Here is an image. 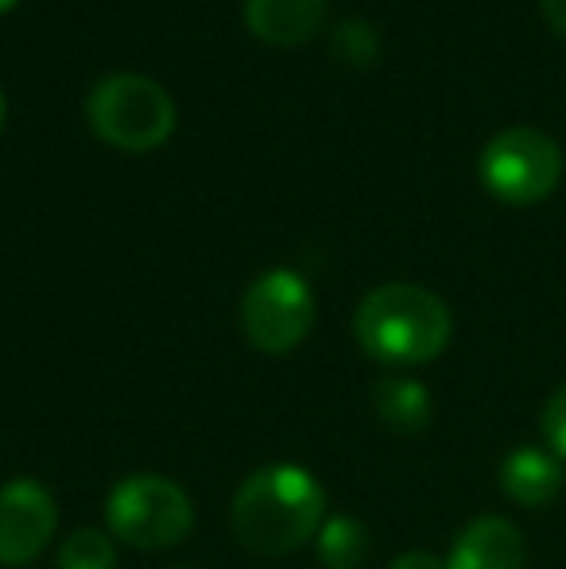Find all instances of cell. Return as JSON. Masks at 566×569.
Wrapping results in <instances>:
<instances>
[{
  "label": "cell",
  "mask_w": 566,
  "mask_h": 569,
  "mask_svg": "<svg viewBox=\"0 0 566 569\" xmlns=\"http://www.w3.org/2000/svg\"><path fill=\"white\" fill-rule=\"evenodd\" d=\"M326 523V492L302 465H265L234 496V531L245 550L280 558L318 539Z\"/></svg>",
  "instance_id": "obj_1"
},
{
  "label": "cell",
  "mask_w": 566,
  "mask_h": 569,
  "mask_svg": "<svg viewBox=\"0 0 566 569\" xmlns=\"http://www.w3.org/2000/svg\"><path fill=\"white\" fill-rule=\"evenodd\" d=\"M450 310L419 283H385L361 299L354 333L380 365H427L450 345Z\"/></svg>",
  "instance_id": "obj_2"
},
{
  "label": "cell",
  "mask_w": 566,
  "mask_h": 569,
  "mask_svg": "<svg viewBox=\"0 0 566 569\" xmlns=\"http://www.w3.org/2000/svg\"><path fill=\"white\" fill-rule=\"evenodd\" d=\"M86 117L93 132L121 151H156L175 132V101L156 78L109 74L86 98Z\"/></svg>",
  "instance_id": "obj_3"
},
{
  "label": "cell",
  "mask_w": 566,
  "mask_h": 569,
  "mask_svg": "<svg viewBox=\"0 0 566 569\" xmlns=\"http://www.w3.org/2000/svg\"><path fill=\"white\" fill-rule=\"evenodd\" d=\"M109 531L137 550H167L179 547L195 531V503L182 485L159 477V472H137L125 477L109 492L106 503Z\"/></svg>",
  "instance_id": "obj_4"
},
{
  "label": "cell",
  "mask_w": 566,
  "mask_h": 569,
  "mask_svg": "<svg viewBox=\"0 0 566 569\" xmlns=\"http://www.w3.org/2000/svg\"><path fill=\"white\" fill-rule=\"evenodd\" d=\"M477 171L489 194L508 206L544 202L563 179V151L539 128H505L481 148Z\"/></svg>",
  "instance_id": "obj_5"
},
{
  "label": "cell",
  "mask_w": 566,
  "mask_h": 569,
  "mask_svg": "<svg viewBox=\"0 0 566 569\" xmlns=\"http://www.w3.org/2000/svg\"><path fill=\"white\" fill-rule=\"evenodd\" d=\"M315 326V295L291 268H272L241 299V330L268 357H284Z\"/></svg>",
  "instance_id": "obj_6"
},
{
  "label": "cell",
  "mask_w": 566,
  "mask_h": 569,
  "mask_svg": "<svg viewBox=\"0 0 566 569\" xmlns=\"http://www.w3.org/2000/svg\"><path fill=\"white\" fill-rule=\"evenodd\" d=\"M59 503L39 480H8L0 488V566H28L51 547Z\"/></svg>",
  "instance_id": "obj_7"
},
{
  "label": "cell",
  "mask_w": 566,
  "mask_h": 569,
  "mask_svg": "<svg viewBox=\"0 0 566 569\" xmlns=\"http://www.w3.org/2000/svg\"><path fill=\"white\" fill-rule=\"evenodd\" d=\"M528 542L513 519L481 516L454 539L446 569H524Z\"/></svg>",
  "instance_id": "obj_8"
},
{
  "label": "cell",
  "mask_w": 566,
  "mask_h": 569,
  "mask_svg": "<svg viewBox=\"0 0 566 569\" xmlns=\"http://www.w3.org/2000/svg\"><path fill=\"white\" fill-rule=\"evenodd\" d=\"M326 0H245V28L268 47H299L318 36Z\"/></svg>",
  "instance_id": "obj_9"
},
{
  "label": "cell",
  "mask_w": 566,
  "mask_h": 569,
  "mask_svg": "<svg viewBox=\"0 0 566 569\" xmlns=\"http://www.w3.org/2000/svg\"><path fill=\"white\" fill-rule=\"evenodd\" d=\"M500 492L520 508H547L563 492V465L555 453L520 446L500 465Z\"/></svg>",
  "instance_id": "obj_10"
},
{
  "label": "cell",
  "mask_w": 566,
  "mask_h": 569,
  "mask_svg": "<svg viewBox=\"0 0 566 569\" xmlns=\"http://www.w3.org/2000/svg\"><path fill=\"white\" fill-rule=\"evenodd\" d=\"M373 407H377V419L388 430H396V435H424L430 427L435 399H430V391L419 380L385 376V380L373 383Z\"/></svg>",
  "instance_id": "obj_11"
},
{
  "label": "cell",
  "mask_w": 566,
  "mask_h": 569,
  "mask_svg": "<svg viewBox=\"0 0 566 569\" xmlns=\"http://www.w3.org/2000/svg\"><path fill=\"white\" fill-rule=\"evenodd\" d=\"M369 550V531L354 516H330L318 531V562L326 569H361Z\"/></svg>",
  "instance_id": "obj_12"
},
{
  "label": "cell",
  "mask_w": 566,
  "mask_h": 569,
  "mask_svg": "<svg viewBox=\"0 0 566 569\" xmlns=\"http://www.w3.org/2000/svg\"><path fill=\"white\" fill-rule=\"evenodd\" d=\"M54 569H117V547L106 531H75L62 539Z\"/></svg>",
  "instance_id": "obj_13"
},
{
  "label": "cell",
  "mask_w": 566,
  "mask_h": 569,
  "mask_svg": "<svg viewBox=\"0 0 566 569\" xmlns=\"http://www.w3.org/2000/svg\"><path fill=\"white\" fill-rule=\"evenodd\" d=\"M330 51L334 59L349 62V67H373L380 54V36L365 20H341L330 36Z\"/></svg>",
  "instance_id": "obj_14"
},
{
  "label": "cell",
  "mask_w": 566,
  "mask_h": 569,
  "mask_svg": "<svg viewBox=\"0 0 566 569\" xmlns=\"http://www.w3.org/2000/svg\"><path fill=\"white\" fill-rule=\"evenodd\" d=\"M539 430H544L547 446H552V453L566 461V383L552 391V399L544 403V411H539Z\"/></svg>",
  "instance_id": "obj_15"
},
{
  "label": "cell",
  "mask_w": 566,
  "mask_h": 569,
  "mask_svg": "<svg viewBox=\"0 0 566 569\" xmlns=\"http://www.w3.org/2000/svg\"><path fill=\"white\" fill-rule=\"evenodd\" d=\"M388 569H446V562L430 555V550H408V555H400Z\"/></svg>",
  "instance_id": "obj_16"
},
{
  "label": "cell",
  "mask_w": 566,
  "mask_h": 569,
  "mask_svg": "<svg viewBox=\"0 0 566 569\" xmlns=\"http://www.w3.org/2000/svg\"><path fill=\"white\" fill-rule=\"evenodd\" d=\"M539 8H544V20L552 23V31L566 39V0H539Z\"/></svg>",
  "instance_id": "obj_17"
},
{
  "label": "cell",
  "mask_w": 566,
  "mask_h": 569,
  "mask_svg": "<svg viewBox=\"0 0 566 569\" xmlns=\"http://www.w3.org/2000/svg\"><path fill=\"white\" fill-rule=\"evenodd\" d=\"M0 128H4V90H0Z\"/></svg>",
  "instance_id": "obj_18"
},
{
  "label": "cell",
  "mask_w": 566,
  "mask_h": 569,
  "mask_svg": "<svg viewBox=\"0 0 566 569\" xmlns=\"http://www.w3.org/2000/svg\"><path fill=\"white\" fill-rule=\"evenodd\" d=\"M8 8H16V0H0V12H8Z\"/></svg>",
  "instance_id": "obj_19"
},
{
  "label": "cell",
  "mask_w": 566,
  "mask_h": 569,
  "mask_svg": "<svg viewBox=\"0 0 566 569\" xmlns=\"http://www.w3.org/2000/svg\"><path fill=\"white\" fill-rule=\"evenodd\" d=\"M167 569H198V566H167Z\"/></svg>",
  "instance_id": "obj_20"
}]
</instances>
